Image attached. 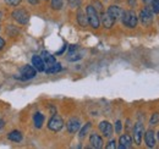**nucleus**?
<instances>
[{
	"mask_svg": "<svg viewBox=\"0 0 159 149\" xmlns=\"http://www.w3.org/2000/svg\"><path fill=\"white\" fill-rule=\"evenodd\" d=\"M76 19H77V22L81 27H86L88 25V20H87V15H86V11H83L82 9L77 10V14H76Z\"/></svg>",
	"mask_w": 159,
	"mask_h": 149,
	"instance_id": "a211bd4d",
	"label": "nucleus"
},
{
	"mask_svg": "<svg viewBox=\"0 0 159 149\" xmlns=\"http://www.w3.org/2000/svg\"><path fill=\"white\" fill-rule=\"evenodd\" d=\"M7 138L11 141V142H15V143H20L22 141V133L20 131H11L9 134H7Z\"/></svg>",
	"mask_w": 159,
	"mask_h": 149,
	"instance_id": "aec40b11",
	"label": "nucleus"
},
{
	"mask_svg": "<svg viewBox=\"0 0 159 149\" xmlns=\"http://www.w3.org/2000/svg\"><path fill=\"white\" fill-rule=\"evenodd\" d=\"M134 141L135 143L139 146L142 143V138H143V133H144V129H143V125L141 122H136L135 126H134Z\"/></svg>",
	"mask_w": 159,
	"mask_h": 149,
	"instance_id": "6e6552de",
	"label": "nucleus"
},
{
	"mask_svg": "<svg viewBox=\"0 0 159 149\" xmlns=\"http://www.w3.org/2000/svg\"><path fill=\"white\" fill-rule=\"evenodd\" d=\"M86 15H87V20H88V25L92 28H98L100 26V17L98 11L94 9L93 5H88L86 7Z\"/></svg>",
	"mask_w": 159,
	"mask_h": 149,
	"instance_id": "f257e3e1",
	"label": "nucleus"
},
{
	"mask_svg": "<svg viewBox=\"0 0 159 149\" xmlns=\"http://www.w3.org/2000/svg\"><path fill=\"white\" fill-rule=\"evenodd\" d=\"M62 127H64V120L58 114L53 115L50 117V120L48 121V129L53 132H59Z\"/></svg>",
	"mask_w": 159,
	"mask_h": 149,
	"instance_id": "39448f33",
	"label": "nucleus"
},
{
	"mask_svg": "<svg viewBox=\"0 0 159 149\" xmlns=\"http://www.w3.org/2000/svg\"><path fill=\"white\" fill-rule=\"evenodd\" d=\"M121 129H122V124H121L120 120H118V121L115 122V131H116V133H120V132H121Z\"/></svg>",
	"mask_w": 159,
	"mask_h": 149,
	"instance_id": "cd10ccee",
	"label": "nucleus"
},
{
	"mask_svg": "<svg viewBox=\"0 0 159 149\" xmlns=\"http://www.w3.org/2000/svg\"><path fill=\"white\" fill-rule=\"evenodd\" d=\"M67 4L72 9H79L81 6V0H67Z\"/></svg>",
	"mask_w": 159,
	"mask_h": 149,
	"instance_id": "393cba45",
	"label": "nucleus"
},
{
	"mask_svg": "<svg viewBox=\"0 0 159 149\" xmlns=\"http://www.w3.org/2000/svg\"><path fill=\"white\" fill-rule=\"evenodd\" d=\"M151 6H152V11L154 14H159V0H152Z\"/></svg>",
	"mask_w": 159,
	"mask_h": 149,
	"instance_id": "a878e982",
	"label": "nucleus"
},
{
	"mask_svg": "<svg viewBox=\"0 0 159 149\" xmlns=\"http://www.w3.org/2000/svg\"><path fill=\"white\" fill-rule=\"evenodd\" d=\"M147 6H151V2H152V0H142Z\"/></svg>",
	"mask_w": 159,
	"mask_h": 149,
	"instance_id": "72a5a7b5",
	"label": "nucleus"
},
{
	"mask_svg": "<svg viewBox=\"0 0 159 149\" xmlns=\"http://www.w3.org/2000/svg\"><path fill=\"white\" fill-rule=\"evenodd\" d=\"M0 15H1V12H0Z\"/></svg>",
	"mask_w": 159,
	"mask_h": 149,
	"instance_id": "e433bc0d",
	"label": "nucleus"
},
{
	"mask_svg": "<svg viewBox=\"0 0 159 149\" xmlns=\"http://www.w3.org/2000/svg\"><path fill=\"white\" fill-rule=\"evenodd\" d=\"M107 12H108L113 19L115 20V21H118V20H121L124 10H122L121 7H119V6H116V5H110V6L108 7Z\"/></svg>",
	"mask_w": 159,
	"mask_h": 149,
	"instance_id": "ddd939ff",
	"label": "nucleus"
},
{
	"mask_svg": "<svg viewBox=\"0 0 159 149\" xmlns=\"http://www.w3.org/2000/svg\"><path fill=\"white\" fill-rule=\"evenodd\" d=\"M4 125H5V121H4V120H0V129H2Z\"/></svg>",
	"mask_w": 159,
	"mask_h": 149,
	"instance_id": "f704fd0d",
	"label": "nucleus"
},
{
	"mask_svg": "<svg viewBox=\"0 0 159 149\" xmlns=\"http://www.w3.org/2000/svg\"><path fill=\"white\" fill-rule=\"evenodd\" d=\"M66 48H67V45H66V44H65V45H62V48L60 49V50L57 53V54H55V55H61V54H64V53H65V50H66Z\"/></svg>",
	"mask_w": 159,
	"mask_h": 149,
	"instance_id": "7c9ffc66",
	"label": "nucleus"
},
{
	"mask_svg": "<svg viewBox=\"0 0 159 149\" xmlns=\"http://www.w3.org/2000/svg\"><path fill=\"white\" fill-rule=\"evenodd\" d=\"M37 76V70L32 65H25L20 70V78L22 81H28L32 79Z\"/></svg>",
	"mask_w": 159,
	"mask_h": 149,
	"instance_id": "423d86ee",
	"label": "nucleus"
},
{
	"mask_svg": "<svg viewBox=\"0 0 159 149\" xmlns=\"http://www.w3.org/2000/svg\"><path fill=\"white\" fill-rule=\"evenodd\" d=\"M116 148V142L113 139V141H110L108 144H107V149H115Z\"/></svg>",
	"mask_w": 159,
	"mask_h": 149,
	"instance_id": "c85d7f7f",
	"label": "nucleus"
},
{
	"mask_svg": "<svg viewBox=\"0 0 159 149\" xmlns=\"http://www.w3.org/2000/svg\"><path fill=\"white\" fill-rule=\"evenodd\" d=\"M143 139H144V143L148 148H154L156 144H157V141H156V134L152 130L146 131L143 133Z\"/></svg>",
	"mask_w": 159,
	"mask_h": 149,
	"instance_id": "1a4fd4ad",
	"label": "nucleus"
},
{
	"mask_svg": "<svg viewBox=\"0 0 159 149\" xmlns=\"http://www.w3.org/2000/svg\"><path fill=\"white\" fill-rule=\"evenodd\" d=\"M91 127H92V124L91 122H87L82 129H81V131H80V134L79 137L82 139V138H84L86 136H87V133H88V131L91 130Z\"/></svg>",
	"mask_w": 159,
	"mask_h": 149,
	"instance_id": "4be33fe9",
	"label": "nucleus"
},
{
	"mask_svg": "<svg viewBox=\"0 0 159 149\" xmlns=\"http://www.w3.org/2000/svg\"><path fill=\"white\" fill-rule=\"evenodd\" d=\"M127 4H129V6L130 7H136L137 6V0H127Z\"/></svg>",
	"mask_w": 159,
	"mask_h": 149,
	"instance_id": "c756f323",
	"label": "nucleus"
},
{
	"mask_svg": "<svg viewBox=\"0 0 159 149\" xmlns=\"http://www.w3.org/2000/svg\"><path fill=\"white\" fill-rule=\"evenodd\" d=\"M121 21H122V23H124L125 27H127V28H135L137 26V22H139V16L136 15V12L134 10H126V11L122 12Z\"/></svg>",
	"mask_w": 159,
	"mask_h": 149,
	"instance_id": "f03ea898",
	"label": "nucleus"
},
{
	"mask_svg": "<svg viewBox=\"0 0 159 149\" xmlns=\"http://www.w3.org/2000/svg\"><path fill=\"white\" fill-rule=\"evenodd\" d=\"M100 22L105 28H111L115 23V20L113 19L108 12H103L102 16H100Z\"/></svg>",
	"mask_w": 159,
	"mask_h": 149,
	"instance_id": "f3484780",
	"label": "nucleus"
},
{
	"mask_svg": "<svg viewBox=\"0 0 159 149\" xmlns=\"http://www.w3.org/2000/svg\"><path fill=\"white\" fill-rule=\"evenodd\" d=\"M50 6L53 10H60L62 7V0H52Z\"/></svg>",
	"mask_w": 159,
	"mask_h": 149,
	"instance_id": "5701e85b",
	"label": "nucleus"
},
{
	"mask_svg": "<svg viewBox=\"0 0 159 149\" xmlns=\"http://www.w3.org/2000/svg\"><path fill=\"white\" fill-rule=\"evenodd\" d=\"M61 64H59V62H55L54 65H52L50 67H48V69H45L44 70V72L48 74H58V72H60L61 71Z\"/></svg>",
	"mask_w": 159,
	"mask_h": 149,
	"instance_id": "412c9836",
	"label": "nucleus"
},
{
	"mask_svg": "<svg viewBox=\"0 0 159 149\" xmlns=\"http://www.w3.org/2000/svg\"><path fill=\"white\" fill-rule=\"evenodd\" d=\"M42 59H43V61H44L45 69L50 67L52 65H54V64L57 62V60H55V56L52 55V54H50L49 52H47V50H43V52H42Z\"/></svg>",
	"mask_w": 159,
	"mask_h": 149,
	"instance_id": "2eb2a0df",
	"label": "nucleus"
},
{
	"mask_svg": "<svg viewBox=\"0 0 159 149\" xmlns=\"http://www.w3.org/2000/svg\"><path fill=\"white\" fill-rule=\"evenodd\" d=\"M32 66H33L37 71H39V72H44V70H45L44 61H43L42 56H39V55L32 56Z\"/></svg>",
	"mask_w": 159,
	"mask_h": 149,
	"instance_id": "dca6fc26",
	"label": "nucleus"
},
{
	"mask_svg": "<svg viewBox=\"0 0 159 149\" xmlns=\"http://www.w3.org/2000/svg\"><path fill=\"white\" fill-rule=\"evenodd\" d=\"M28 2H30L31 5H37V4H38V0H28Z\"/></svg>",
	"mask_w": 159,
	"mask_h": 149,
	"instance_id": "473e14b6",
	"label": "nucleus"
},
{
	"mask_svg": "<svg viewBox=\"0 0 159 149\" xmlns=\"http://www.w3.org/2000/svg\"><path fill=\"white\" fill-rule=\"evenodd\" d=\"M11 16H12V19L15 20L17 23H20V25H27L28 21H30V14L25 9H16L15 11H12Z\"/></svg>",
	"mask_w": 159,
	"mask_h": 149,
	"instance_id": "20e7f679",
	"label": "nucleus"
},
{
	"mask_svg": "<svg viewBox=\"0 0 159 149\" xmlns=\"http://www.w3.org/2000/svg\"><path fill=\"white\" fill-rule=\"evenodd\" d=\"M119 143L120 144L118 146V148H120V149L131 148V146H132V138H131V136H130V134L125 133V134L120 136Z\"/></svg>",
	"mask_w": 159,
	"mask_h": 149,
	"instance_id": "4468645a",
	"label": "nucleus"
},
{
	"mask_svg": "<svg viewBox=\"0 0 159 149\" xmlns=\"http://www.w3.org/2000/svg\"><path fill=\"white\" fill-rule=\"evenodd\" d=\"M44 1H47V0H44Z\"/></svg>",
	"mask_w": 159,
	"mask_h": 149,
	"instance_id": "4c0bfd02",
	"label": "nucleus"
},
{
	"mask_svg": "<svg viewBox=\"0 0 159 149\" xmlns=\"http://www.w3.org/2000/svg\"><path fill=\"white\" fill-rule=\"evenodd\" d=\"M89 143H91V147H93V148L96 149H100L103 148V138H102V136H99L98 133H96V132H93V133H91V136H89Z\"/></svg>",
	"mask_w": 159,
	"mask_h": 149,
	"instance_id": "f8f14e48",
	"label": "nucleus"
},
{
	"mask_svg": "<svg viewBox=\"0 0 159 149\" xmlns=\"http://www.w3.org/2000/svg\"><path fill=\"white\" fill-rule=\"evenodd\" d=\"M139 17L141 23H142L143 26H149V25L152 23V21H153V11H152V9L146 5V6L139 11Z\"/></svg>",
	"mask_w": 159,
	"mask_h": 149,
	"instance_id": "7ed1b4c3",
	"label": "nucleus"
},
{
	"mask_svg": "<svg viewBox=\"0 0 159 149\" xmlns=\"http://www.w3.org/2000/svg\"><path fill=\"white\" fill-rule=\"evenodd\" d=\"M5 44H6V43H5V40H4L2 38L0 37V50H2V49H4V47H5Z\"/></svg>",
	"mask_w": 159,
	"mask_h": 149,
	"instance_id": "2f4dec72",
	"label": "nucleus"
},
{
	"mask_svg": "<svg viewBox=\"0 0 159 149\" xmlns=\"http://www.w3.org/2000/svg\"><path fill=\"white\" fill-rule=\"evenodd\" d=\"M82 57V54L79 52V47L77 45H70L69 48V52H67V55H66V59L69 61H77Z\"/></svg>",
	"mask_w": 159,
	"mask_h": 149,
	"instance_id": "9d476101",
	"label": "nucleus"
},
{
	"mask_svg": "<svg viewBox=\"0 0 159 149\" xmlns=\"http://www.w3.org/2000/svg\"><path fill=\"white\" fill-rule=\"evenodd\" d=\"M66 127H67L69 133L74 134V133H76V132L80 130V127H81V121H80L77 117H71V119L67 121Z\"/></svg>",
	"mask_w": 159,
	"mask_h": 149,
	"instance_id": "9b49d317",
	"label": "nucleus"
},
{
	"mask_svg": "<svg viewBox=\"0 0 159 149\" xmlns=\"http://www.w3.org/2000/svg\"><path fill=\"white\" fill-rule=\"evenodd\" d=\"M98 129H99L100 133L103 134V137H105V138H110L113 136L114 129H113V125L109 121H102V122H99Z\"/></svg>",
	"mask_w": 159,
	"mask_h": 149,
	"instance_id": "0eeeda50",
	"label": "nucleus"
},
{
	"mask_svg": "<svg viewBox=\"0 0 159 149\" xmlns=\"http://www.w3.org/2000/svg\"><path fill=\"white\" fill-rule=\"evenodd\" d=\"M9 6H19L22 0H4Z\"/></svg>",
	"mask_w": 159,
	"mask_h": 149,
	"instance_id": "bb28decb",
	"label": "nucleus"
},
{
	"mask_svg": "<svg viewBox=\"0 0 159 149\" xmlns=\"http://www.w3.org/2000/svg\"><path fill=\"white\" fill-rule=\"evenodd\" d=\"M158 139H159V132H158Z\"/></svg>",
	"mask_w": 159,
	"mask_h": 149,
	"instance_id": "c9c22d12",
	"label": "nucleus"
},
{
	"mask_svg": "<svg viewBox=\"0 0 159 149\" xmlns=\"http://www.w3.org/2000/svg\"><path fill=\"white\" fill-rule=\"evenodd\" d=\"M149 124H151L152 126L158 125L159 124V112H154V114H152L151 120H149Z\"/></svg>",
	"mask_w": 159,
	"mask_h": 149,
	"instance_id": "b1692460",
	"label": "nucleus"
},
{
	"mask_svg": "<svg viewBox=\"0 0 159 149\" xmlns=\"http://www.w3.org/2000/svg\"><path fill=\"white\" fill-rule=\"evenodd\" d=\"M44 121H45V117H44V115L42 112H36L34 114V116H33V124H34V126L37 129H40L43 126Z\"/></svg>",
	"mask_w": 159,
	"mask_h": 149,
	"instance_id": "6ab92c4d",
	"label": "nucleus"
}]
</instances>
